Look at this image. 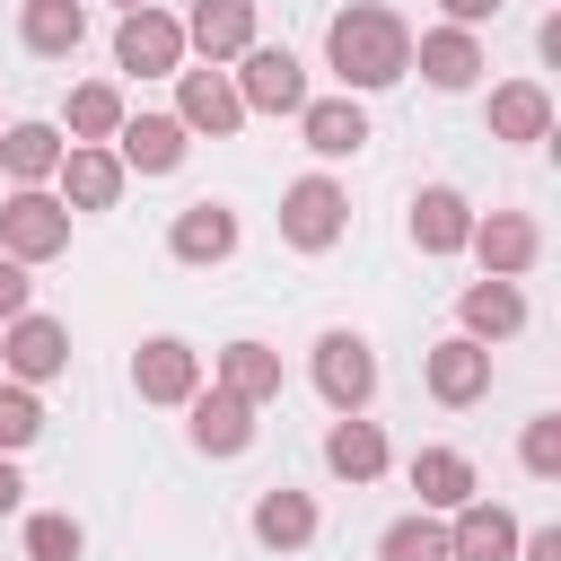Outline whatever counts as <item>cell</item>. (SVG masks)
Segmentation results:
<instances>
[{
	"mask_svg": "<svg viewBox=\"0 0 561 561\" xmlns=\"http://www.w3.org/2000/svg\"><path fill=\"white\" fill-rule=\"evenodd\" d=\"M517 465H526V473H543V482L561 473V412H535V421H526V438H517Z\"/></svg>",
	"mask_w": 561,
	"mask_h": 561,
	"instance_id": "cell-33",
	"label": "cell"
},
{
	"mask_svg": "<svg viewBox=\"0 0 561 561\" xmlns=\"http://www.w3.org/2000/svg\"><path fill=\"white\" fill-rule=\"evenodd\" d=\"M61 149H70V140H61L53 123H0V167H9L18 184H44V175L61 167Z\"/></svg>",
	"mask_w": 561,
	"mask_h": 561,
	"instance_id": "cell-28",
	"label": "cell"
},
{
	"mask_svg": "<svg viewBox=\"0 0 561 561\" xmlns=\"http://www.w3.org/2000/svg\"><path fill=\"white\" fill-rule=\"evenodd\" d=\"M219 386L263 412V403L280 394V351H272V342H228V351H219Z\"/></svg>",
	"mask_w": 561,
	"mask_h": 561,
	"instance_id": "cell-27",
	"label": "cell"
},
{
	"mask_svg": "<svg viewBox=\"0 0 561 561\" xmlns=\"http://www.w3.org/2000/svg\"><path fill=\"white\" fill-rule=\"evenodd\" d=\"M114 61L140 70V79H175V70H184V26H175L167 9H123V26H114Z\"/></svg>",
	"mask_w": 561,
	"mask_h": 561,
	"instance_id": "cell-5",
	"label": "cell"
},
{
	"mask_svg": "<svg viewBox=\"0 0 561 561\" xmlns=\"http://www.w3.org/2000/svg\"><path fill=\"white\" fill-rule=\"evenodd\" d=\"M175 123L184 131H210V140H228L237 123H245V105H237V88H228V70H175Z\"/></svg>",
	"mask_w": 561,
	"mask_h": 561,
	"instance_id": "cell-11",
	"label": "cell"
},
{
	"mask_svg": "<svg viewBox=\"0 0 561 561\" xmlns=\"http://www.w3.org/2000/svg\"><path fill=\"white\" fill-rule=\"evenodd\" d=\"M421 79L447 88V96H465V88L482 79V44H473L465 26H430V35H421Z\"/></svg>",
	"mask_w": 561,
	"mask_h": 561,
	"instance_id": "cell-23",
	"label": "cell"
},
{
	"mask_svg": "<svg viewBox=\"0 0 561 561\" xmlns=\"http://www.w3.org/2000/svg\"><path fill=\"white\" fill-rule=\"evenodd\" d=\"M386 456H394V447H386V430H377V421H359V412H342V421L324 430V465H333L342 482H377V473H386Z\"/></svg>",
	"mask_w": 561,
	"mask_h": 561,
	"instance_id": "cell-22",
	"label": "cell"
},
{
	"mask_svg": "<svg viewBox=\"0 0 561 561\" xmlns=\"http://www.w3.org/2000/svg\"><path fill=\"white\" fill-rule=\"evenodd\" d=\"M421 377H430V394H438L447 412H465V403H482V394H491V351H482V342H465V333H447V342L421 359Z\"/></svg>",
	"mask_w": 561,
	"mask_h": 561,
	"instance_id": "cell-14",
	"label": "cell"
},
{
	"mask_svg": "<svg viewBox=\"0 0 561 561\" xmlns=\"http://www.w3.org/2000/svg\"><path fill=\"white\" fill-rule=\"evenodd\" d=\"M175 26H184V53H202L219 70V61H237L254 44V0H193Z\"/></svg>",
	"mask_w": 561,
	"mask_h": 561,
	"instance_id": "cell-10",
	"label": "cell"
},
{
	"mask_svg": "<svg viewBox=\"0 0 561 561\" xmlns=\"http://www.w3.org/2000/svg\"><path fill=\"white\" fill-rule=\"evenodd\" d=\"M184 123L175 114H123V131H114V158H123V175H175L184 167Z\"/></svg>",
	"mask_w": 561,
	"mask_h": 561,
	"instance_id": "cell-12",
	"label": "cell"
},
{
	"mask_svg": "<svg viewBox=\"0 0 561 561\" xmlns=\"http://www.w3.org/2000/svg\"><path fill=\"white\" fill-rule=\"evenodd\" d=\"M79 35H88V9H79V0H26V9H18V44L44 53V61L79 53Z\"/></svg>",
	"mask_w": 561,
	"mask_h": 561,
	"instance_id": "cell-25",
	"label": "cell"
},
{
	"mask_svg": "<svg viewBox=\"0 0 561 561\" xmlns=\"http://www.w3.org/2000/svg\"><path fill=\"white\" fill-rule=\"evenodd\" d=\"M342 228H351V202H342L333 175H298V184L280 193V237H289L298 254H324Z\"/></svg>",
	"mask_w": 561,
	"mask_h": 561,
	"instance_id": "cell-4",
	"label": "cell"
},
{
	"mask_svg": "<svg viewBox=\"0 0 561 561\" xmlns=\"http://www.w3.org/2000/svg\"><path fill=\"white\" fill-rule=\"evenodd\" d=\"M26 298H35L26 263H9V254H0V324H18V316H26Z\"/></svg>",
	"mask_w": 561,
	"mask_h": 561,
	"instance_id": "cell-34",
	"label": "cell"
},
{
	"mask_svg": "<svg viewBox=\"0 0 561 561\" xmlns=\"http://www.w3.org/2000/svg\"><path fill=\"white\" fill-rule=\"evenodd\" d=\"M61 245H70V210H61L44 184H18V193L0 202V254L35 272V263H53Z\"/></svg>",
	"mask_w": 561,
	"mask_h": 561,
	"instance_id": "cell-2",
	"label": "cell"
},
{
	"mask_svg": "<svg viewBox=\"0 0 561 561\" xmlns=\"http://www.w3.org/2000/svg\"><path fill=\"white\" fill-rule=\"evenodd\" d=\"M228 88H237L245 114H298L307 105V70H298L289 44H245L237 70H228Z\"/></svg>",
	"mask_w": 561,
	"mask_h": 561,
	"instance_id": "cell-3",
	"label": "cell"
},
{
	"mask_svg": "<svg viewBox=\"0 0 561 561\" xmlns=\"http://www.w3.org/2000/svg\"><path fill=\"white\" fill-rule=\"evenodd\" d=\"M456 316H465V342H508L517 324H526V298H517V280H473L465 298H456Z\"/></svg>",
	"mask_w": 561,
	"mask_h": 561,
	"instance_id": "cell-21",
	"label": "cell"
},
{
	"mask_svg": "<svg viewBox=\"0 0 561 561\" xmlns=\"http://www.w3.org/2000/svg\"><path fill=\"white\" fill-rule=\"evenodd\" d=\"M552 131V96L535 88V79H508V88H491V140H543Z\"/></svg>",
	"mask_w": 561,
	"mask_h": 561,
	"instance_id": "cell-26",
	"label": "cell"
},
{
	"mask_svg": "<svg viewBox=\"0 0 561 561\" xmlns=\"http://www.w3.org/2000/svg\"><path fill=\"white\" fill-rule=\"evenodd\" d=\"M79 517L70 508H44V517H26V561H79Z\"/></svg>",
	"mask_w": 561,
	"mask_h": 561,
	"instance_id": "cell-32",
	"label": "cell"
},
{
	"mask_svg": "<svg viewBox=\"0 0 561 561\" xmlns=\"http://www.w3.org/2000/svg\"><path fill=\"white\" fill-rule=\"evenodd\" d=\"M114 131H123V96H114L105 79H88V88H70V140H96V149H105Z\"/></svg>",
	"mask_w": 561,
	"mask_h": 561,
	"instance_id": "cell-30",
	"label": "cell"
},
{
	"mask_svg": "<svg viewBox=\"0 0 561 561\" xmlns=\"http://www.w3.org/2000/svg\"><path fill=\"white\" fill-rule=\"evenodd\" d=\"M131 386H140V403H193L202 394V351L175 342V333H149L131 351Z\"/></svg>",
	"mask_w": 561,
	"mask_h": 561,
	"instance_id": "cell-6",
	"label": "cell"
},
{
	"mask_svg": "<svg viewBox=\"0 0 561 561\" xmlns=\"http://www.w3.org/2000/svg\"><path fill=\"white\" fill-rule=\"evenodd\" d=\"M412 491H421V508H430V517H456L465 500H482V491H473V456H465V447H421V456H412Z\"/></svg>",
	"mask_w": 561,
	"mask_h": 561,
	"instance_id": "cell-19",
	"label": "cell"
},
{
	"mask_svg": "<svg viewBox=\"0 0 561 561\" xmlns=\"http://www.w3.org/2000/svg\"><path fill=\"white\" fill-rule=\"evenodd\" d=\"M254 543H272V552L316 543V500H307V491H289V482H272V491L254 500Z\"/></svg>",
	"mask_w": 561,
	"mask_h": 561,
	"instance_id": "cell-24",
	"label": "cell"
},
{
	"mask_svg": "<svg viewBox=\"0 0 561 561\" xmlns=\"http://www.w3.org/2000/svg\"><path fill=\"white\" fill-rule=\"evenodd\" d=\"M316 394H324L333 412H368V394H377V351H368L359 333H324V342H316Z\"/></svg>",
	"mask_w": 561,
	"mask_h": 561,
	"instance_id": "cell-7",
	"label": "cell"
},
{
	"mask_svg": "<svg viewBox=\"0 0 561 561\" xmlns=\"http://www.w3.org/2000/svg\"><path fill=\"white\" fill-rule=\"evenodd\" d=\"M18 500H26V482H18V465H9V456H0V517H9V508H18Z\"/></svg>",
	"mask_w": 561,
	"mask_h": 561,
	"instance_id": "cell-37",
	"label": "cell"
},
{
	"mask_svg": "<svg viewBox=\"0 0 561 561\" xmlns=\"http://www.w3.org/2000/svg\"><path fill=\"white\" fill-rule=\"evenodd\" d=\"M517 517L500 508V500H465L456 508V526H447V561H517Z\"/></svg>",
	"mask_w": 561,
	"mask_h": 561,
	"instance_id": "cell-15",
	"label": "cell"
},
{
	"mask_svg": "<svg viewBox=\"0 0 561 561\" xmlns=\"http://www.w3.org/2000/svg\"><path fill=\"white\" fill-rule=\"evenodd\" d=\"M167 254H175V263H228V254H237V210H228V202H193V210H175Z\"/></svg>",
	"mask_w": 561,
	"mask_h": 561,
	"instance_id": "cell-17",
	"label": "cell"
},
{
	"mask_svg": "<svg viewBox=\"0 0 561 561\" xmlns=\"http://www.w3.org/2000/svg\"><path fill=\"white\" fill-rule=\"evenodd\" d=\"M517 561H561V526H535V535H517Z\"/></svg>",
	"mask_w": 561,
	"mask_h": 561,
	"instance_id": "cell-35",
	"label": "cell"
},
{
	"mask_svg": "<svg viewBox=\"0 0 561 561\" xmlns=\"http://www.w3.org/2000/svg\"><path fill=\"white\" fill-rule=\"evenodd\" d=\"M377 561H447V526L430 508H412V517H394L377 535Z\"/></svg>",
	"mask_w": 561,
	"mask_h": 561,
	"instance_id": "cell-29",
	"label": "cell"
},
{
	"mask_svg": "<svg viewBox=\"0 0 561 561\" xmlns=\"http://www.w3.org/2000/svg\"><path fill=\"white\" fill-rule=\"evenodd\" d=\"M438 9H447V26H465V35H473L482 18H500V0H438Z\"/></svg>",
	"mask_w": 561,
	"mask_h": 561,
	"instance_id": "cell-36",
	"label": "cell"
},
{
	"mask_svg": "<svg viewBox=\"0 0 561 561\" xmlns=\"http://www.w3.org/2000/svg\"><path fill=\"white\" fill-rule=\"evenodd\" d=\"M465 245L482 254V280H517V272H526V263L543 254V228H535L526 210H482Z\"/></svg>",
	"mask_w": 561,
	"mask_h": 561,
	"instance_id": "cell-9",
	"label": "cell"
},
{
	"mask_svg": "<svg viewBox=\"0 0 561 561\" xmlns=\"http://www.w3.org/2000/svg\"><path fill=\"white\" fill-rule=\"evenodd\" d=\"M184 412H193V447H202V456H245V447H254V403H237L228 386L193 394Z\"/></svg>",
	"mask_w": 561,
	"mask_h": 561,
	"instance_id": "cell-18",
	"label": "cell"
},
{
	"mask_svg": "<svg viewBox=\"0 0 561 561\" xmlns=\"http://www.w3.org/2000/svg\"><path fill=\"white\" fill-rule=\"evenodd\" d=\"M298 131H307L316 158H359V149H368V114H359L351 96H307V105H298Z\"/></svg>",
	"mask_w": 561,
	"mask_h": 561,
	"instance_id": "cell-20",
	"label": "cell"
},
{
	"mask_svg": "<svg viewBox=\"0 0 561 561\" xmlns=\"http://www.w3.org/2000/svg\"><path fill=\"white\" fill-rule=\"evenodd\" d=\"M114 9H149V0H114Z\"/></svg>",
	"mask_w": 561,
	"mask_h": 561,
	"instance_id": "cell-38",
	"label": "cell"
},
{
	"mask_svg": "<svg viewBox=\"0 0 561 561\" xmlns=\"http://www.w3.org/2000/svg\"><path fill=\"white\" fill-rule=\"evenodd\" d=\"M324 61L342 70V88H394L412 70V26L377 0H351L333 26H324Z\"/></svg>",
	"mask_w": 561,
	"mask_h": 561,
	"instance_id": "cell-1",
	"label": "cell"
},
{
	"mask_svg": "<svg viewBox=\"0 0 561 561\" xmlns=\"http://www.w3.org/2000/svg\"><path fill=\"white\" fill-rule=\"evenodd\" d=\"M465 237H473V202H465L456 184L412 193V245H421V254H465Z\"/></svg>",
	"mask_w": 561,
	"mask_h": 561,
	"instance_id": "cell-16",
	"label": "cell"
},
{
	"mask_svg": "<svg viewBox=\"0 0 561 561\" xmlns=\"http://www.w3.org/2000/svg\"><path fill=\"white\" fill-rule=\"evenodd\" d=\"M35 438H44L35 386H9V377H0V456H18V447H35Z\"/></svg>",
	"mask_w": 561,
	"mask_h": 561,
	"instance_id": "cell-31",
	"label": "cell"
},
{
	"mask_svg": "<svg viewBox=\"0 0 561 561\" xmlns=\"http://www.w3.org/2000/svg\"><path fill=\"white\" fill-rule=\"evenodd\" d=\"M0 368H9V386H44V377H61L70 368V333L53 324V316H18L9 333H0Z\"/></svg>",
	"mask_w": 561,
	"mask_h": 561,
	"instance_id": "cell-8",
	"label": "cell"
},
{
	"mask_svg": "<svg viewBox=\"0 0 561 561\" xmlns=\"http://www.w3.org/2000/svg\"><path fill=\"white\" fill-rule=\"evenodd\" d=\"M53 175H61V210H114L123 202V158L96 140H70Z\"/></svg>",
	"mask_w": 561,
	"mask_h": 561,
	"instance_id": "cell-13",
	"label": "cell"
}]
</instances>
